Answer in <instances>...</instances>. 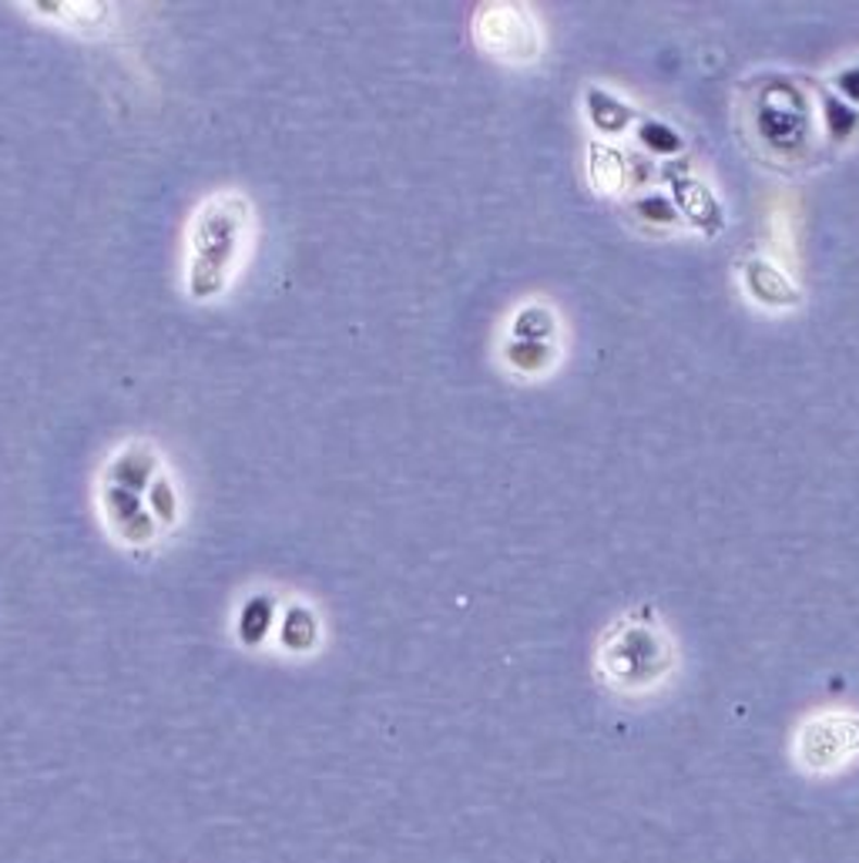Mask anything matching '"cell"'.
<instances>
[{"instance_id": "cell-8", "label": "cell", "mask_w": 859, "mask_h": 863, "mask_svg": "<svg viewBox=\"0 0 859 863\" xmlns=\"http://www.w3.org/2000/svg\"><path fill=\"white\" fill-rule=\"evenodd\" d=\"M507 360H511L518 370L524 373H537V370H548L555 363V349L548 343H524V340H514L507 346Z\"/></svg>"}, {"instance_id": "cell-14", "label": "cell", "mask_w": 859, "mask_h": 863, "mask_svg": "<svg viewBox=\"0 0 859 863\" xmlns=\"http://www.w3.org/2000/svg\"><path fill=\"white\" fill-rule=\"evenodd\" d=\"M852 128H856V114L846 104H839L836 98L826 95V132H830V138L843 141Z\"/></svg>"}, {"instance_id": "cell-5", "label": "cell", "mask_w": 859, "mask_h": 863, "mask_svg": "<svg viewBox=\"0 0 859 863\" xmlns=\"http://www.w3.org/2000/svg\"><path fill=\"white\" fill-rule=\"evenodd\" d=\"M742 280H746V289L756 303L762 306H796L799 303V289L793 286V280L786 276L783 269H775L765 259H746L742 262Z\"/></svg>"}, {"instance_id": "cell-9", "label": "cell", "mask_w": 859, "mask_h": 863, "mask_svg": "<svg viewBox=\"0 0 859 863\" xmlns=\"http://www.w3.org/2000/svg\"><path fill=\"white\" fill-rule=\"evenodd\" d=\"M555 333V317L544 306H527L524 312H518L514 320V336L524 343H548V336Z\"/></svg>"}, {"instance_id": "cell-11", "label": "cell", "mask_w": 859, "mask_h": 863, "mask_svg": "<svg viewBox=\"0 0 859 863\" xmlns=\"http://www.w3.org/2000/svg\"><path fill=\"white\" fill-rule=\"evenodd\" d=\"M239 625H242V639L249 642V645H256V642H262L265 639V632H269V625H272V605L265 602V599H256V602H249L246 605V612H242V618H239Z\"/></svg>"}, {"instance_id": "cell-6", "label": "cell", "mask_w": 859, "mask_h": 863, "mask_svg": "<svg viewBox=\"0 0 859 863\" xmlns=\"http://www.w3.org/2000/svg\"><path fill=\"white\" fill-rule=\"evenodd\" d=\"M584 111H588L592 125L601 135H621V132H628L632 122L638 118L635 108H628L621 98H614L605 88H588V95H584Z\"/></svg>"}, {"instance_id": "cell-15", "label": "cell", "mask_w": 859, "mask_h": 863, "mask_svg": "<svg viewBox=\"0 0 859 863\" xmlns=\"http://www.w3.org/2000/svg\"><path fill=\"white\" fill-rule=\"evenodd\" d=\"M836 85H839V91H843L846 98L859 101V64H856V67H849V71H843Z\"/></svg>"}, {"instance_id": "cell-3", "label": "cell", "mask_w": 859, "mask_h": 863, "mask_svg": "<svg viewBox=\"0 0 859 863\" xmlns=\"http://www.w3.org/2000/svg\"><path fill=\"white\" fill-rule=\"evenodd\" d=\"M759 138L772 151H796L809 141L812 125H809V104L799 88H769L762 104H759Z\"/></svg>"}, {"instance_id": "cell-1", "label": "cell", "mask_w": 859, "mask_h": 863, "mask_svg": "<svg viewBox=\"0 0 859 863\" xmlns=\"http://www.w3.org/2000/svg\"><path fill=\"white\" fill-rule=\"evenodd\" d=\"M242 202L239 199H219L209 202L206 215H199V225H195V239H191V272L202 269L212 252V272H209V286L206 296L219 293L228 280V269L239 256V235H242Z\"/></svg>"}, {"instance_id": "cell-4", "label": "cell", "mask_w": 859, "mask_h": 863, "mask_svg": "<svg viewBox=\"0 0 859 863\" xmlns=\"http://www.w3.org/2000/svg\"><path fill=\"white\" fill-rule=\"evenodd\" d=\"M675 209L692 222V225H698L701 232H722V225H725V215H722V206H719V199L712 195V188L706 185V182H698V178H692V175H679L675 178Z\"/></svg>"}, {"instance_id": "cell-7", "label": "cell", "mask_w": 859, "mask_h": 863, "mask_svg": "<svg viewBox=\"0 0 859 863\" xmlns=\"http://www.w3.org/2000/svg\"><path fill=\"white\" fill-rule=\"evenodd\" d=\"M592 185L605 195H614L628 185V162L614 145H592V162H588Z\"/></svg>"}, {"instance_id": "cell-13", "label": "cell", "mask_w": 859, "mask_h": 863, "mask_svg": "<svg viewBox=\"0 0 859 863\" xmlns=\"http://www.w3.org/2000/svg\"><path fill=\"white\" fill-rule=\"evenodd\" d=\"M635 212L645 219V222H679V209L672 199H665V195H642V199L635 202Z\"/></svg>"}, {"instance_id": "cell-10", "label": "cell", "mask_w": 859, "mask_h": 863, "mask_svg": "<svg viewBox=\"0 0 859 863\" xmlns=\"http://www.w3.org/2000/svg\"><path fill=\"white\" fill-rule=\"evenodd\" d=\"M638 141L655 151V155H675L682 151V135L672 132L665 122H655V118H645V122L638 125Z\"/></svg>"}, {"instance_id": "cell-12", "label": "cell", "mask_w": 859, "mask_h": 863, "mask_svg": "<svg viewBox=\"0 0 859 863\" xmlns=\"http://www.w3.org/2000/svg\"><path fill=\"white\" fill-rule=\"evenodd\" d=\"M296 636H302V649L312 645V639H316V618H312L306 608H292L283 621V639L286 645L296 649Z\"/></svg>"}, {"instance_id": "cell-2", "label": "cell", "mask_w": 859, "mask_h": 863, "mask_svg": "<svg viewBox=\"0 0 859 863\" xmlns=\"http://www.w3.org/2000/svg\"><path fill=\"white\" fill-rule=\"evenodd\" d=\"M477 41L503 61H534L540 51L531 14L514 4H487L477 14Z\"/></svg>"}]
</instances>
